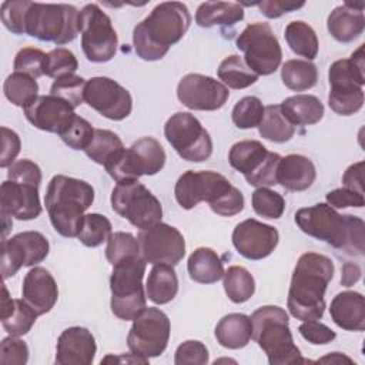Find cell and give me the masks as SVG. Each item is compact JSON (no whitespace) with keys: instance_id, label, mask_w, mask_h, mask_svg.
I'll return each mask as SVG.
<instances>
[{"instance_id":"obj_15","label":"cell","mask_w":365,"mask_h":365,"mask_svg":"<svg viewBox=\"0 0 365 365\" xmlns=\"http://www.w3.org/2000/svg\"><path fill=\"white\" fill-rule=\"evenodd\" d=\"M232 187L234 185L220 173L188 170L177 180L174 195L181 208L191 210L201 201H207L212 205Z\"/></svg>"},{"instance_id":"obj_6","label":"cell","mask_w":365,"mask_h":365,"mask_svg":"<svg viewBox=\"0 0 365 365\" xmlns=\"http://www.w3.org/2000/svg\"><path fill=\"white\" fill-rule=\"evenodd\" d=\"M145 259L141 254L128 255L113 265L110 275L113 314L123 321H133L147 308L143 277L145 272Z\"/></svg>"},{"instance_id":"obj_49","label":"cell","mask_w":365,"mask_h":365,"mask_svg":"<svg viewBox=\"0 0 365 365\" xmlns=\"http://www.w3.org/2000/svg\"><path fill=\"white\" fill-rule=\"evenodd\" d=\"M94 135L93 125L83 117L76 115L67 128L60 134V138L73 150H86Z\"/></svg>"},{"instance_id":"obj_1","label":"cell","mask_w":365,"mask_h":365,"mask_svg":"<svg viewBox=\"0 0 365 365\" xmlns=\"http://www.w3.org/2000/svg\"><path fill=\"white\" fill-rule=\"evenodd\" d=\"M334 269L332 259L322 254L305 252L298 258L287 298V308L294 318L304 322L324 315V295Z\"/></svg>"},{"instance_id":"obj_45","label":"cell","mask_w":365,"mask_h":365,"mask_svg":"<svg viewBox=\"0 0 365 365\" xmlns=\"http://www.w3.org/2000/svg\"><path fill=\"white\" fill-rule=\"evenodd\" d=\"M86 80L77 74H68L60 78H56L51 84L50 94L66 100L74 108L84 101V87Z\"/></svg>"},{"instance_id":"obj_42","label":"cell","mask_w":365,"mask_h":365,"mask_svg":"<svg viewBox=\"0 0 365 365\" xmlns=\"http://www.w3.org/2000/svg\"><path fill=\"white\" fill-rule=\"evenodd\" d=\"M111 228V222L106 215L97 212L86 214L77 238L83 245L88 248H96L110 238Z\"/></svg>"},{"instance_id":"obj_14","label":"cell","mask_w":365,"mask_h":365,"mask_svg":"<svg viewBox=\"0 0 365 365\" xmlns=\"http://www.w3.org/2000/svg\"><path fill=\"white\" fill-rule=\"evenodd\" d=\"M171 324L165 312L160 308L148 307L137 318L127 335L128 349L147 359L160 356L170 341Z\"/></svg>"},{"instance_id":"obj_59","label":"cell","mask_w":365,"mask_h":365,"mask_svg":"<svg viewBox=\"0 0 365 365\" xmlns=\"http://www.w3.org/2000/svg\"><path fill=\"white\" fill-rule=\"evenodd\" d=\"M362 171H364V161H358L352 165H349L344 175H342V184L345 188L354 190L359 194H364L362 188Z\"/></svg>"},{"instance_id":"obj_31","label":"cell","mask_w":365,"mask_h":365,"mask_svg":"<svg viewBox=\"0 0 365 365\" xmlns=\"http://www.w3.org/2000/svg\"><path fill=\"white\" fill-rule=\"evenodd\" d=\"M244 19V9L232 1H204L195 11V23L200 27H232Z\"/></svg>"},{"instance_id":"obj_28","label":"cell","mask_w":365,"mask_h":365,"mask_svg":"<svg viewBox=\"0 0 365 365\" xmlns=\"http://www.w3.org/2000/svg\"><path fill=\"white\" fill-rule=\"evenodd\" d=\"M328 104L339 115H352L364 106V90L354 80L344 77H328Z\"/></svg>"},{"instance_id":"obj_13","label":"cell","mask_w":365,"mask_h":365,"mask_svg":"<svg viewBox=\"0 0 365 365\" xmlns=\"http://www.w3.org/2000/svg\"><path fill=\"white\" fill-rule=\"evenodd\" d=\"M164 135L182 160L202 163L212 154V140L208 131L191 113L173 114L164 125Z\"/></svg>"},{"instance_id":"obj_61","label":"cell","mask_w":365,"mask_h":365,"mask_svg":"<svg viewBox=\"0 0 365 365\" xmlns=\"http://www.w3.org/2000/svg\"><path fill=\"white\" fill-rule=\"evenodd\" d=\"M130 362V364H148V359L144 358V356H140V355H135V354H128V356L125 355H120V356H113V355H108L106 356L104 359H101V364L104 362Z\"/></svg>"},{"instance_id":"obj_5","label":"cell","mask_w":365,"mask_h":365,"mask_svg":"<svg viewBox=\"0 0 365 365\" xmlns=\"http://www.w3.org/2000/svg\"><path fill=\"white\" fill-rule=\"evenodd\" d=\"M252 339L267 354L269 365L307 362L294 344L288 314L278 305H264L251 314Z\"/></svg>"},{"instance_id":"obj_10","label":"cell","mask_w":365,"mask_h":365,"mask_svg":"<svg viewBox=\"0 0 365 365\" xmlns=\"http://www.w3.org/2000/svg\"><path fill=\"white\" fill-rule=\"evenodd\" d=\"M281 160L278 153L268 151L257 140L235 143L228 153L230 165L241 173L252 187H271L277 184V167Z\"/></svg>"},{"instance_id":"obj_58","label":"cell","mask_w":365,"mask_h":365,"mask_svg":"<svg viewBox=\"0 0 365 365\" xmlns=\"http://www.w3.org/2000/svg\"><path fill=\"white\" fill-rule=\"evenodd\" d=\"M304 4H305L304 1L295 3V1H284V0H264L257 3L259 11L268 19H278L285 13H291L304 7Z\"/></svg>"},{"instance_id":"obj_56","label":"cell","mask_w":365,"mask_h":365,"mask_svg":"<svg viewBox=\"0 0 365 365\" xmlns=\"http://www.w3.org/2000/svg\"><path fill=\"white\" fill-rule=\"evenodd\" d=\"M21 148L20 137L16 131L1 127V157H0V167L9 168L19 155Z\"/></svg>"},{"instance_id":"obj_48","label":"cell","mask_w":365,"mask_h":365,"mask_svg":"<svg viewBox=\"0 0 365 365\" xmlns=\"http://www.w3.org/2000/svg\"><path fill=\"white\" fill-rule=\"evenodd\" d=\"M133 254H140L138 240L133 234L117 231L110 235L106 247V258L111 265Z\"/></svg>"},{"instance_id":"obj_37","label":"cell","mask_w":365,"mask_h":365,"mask_svg":"<svg viewBox=\"0 0 365 365\" xmlns=\"http://www.w3.org/2000/svg\"><path fill=\"white\" fill-rule=\"evenodd\" d=\"M124 148L125 147L123 141L115 133L110 130L94 128L93 140L90 145L84 150V153L90 160L106 167L114 158H117L124 151Z\"/></svg>"},{"instance_id":"obj_41","label":"cell","mask_w":365,"mask_h":365,"mask_svg":"<svg viewBox=\"0 0 365 365\" xmlns=\"http://www.w3.org/2000/svg\"><path fill=\"white\" fill-rule=\"evenodd\" d=\"M37 317L38 314L21 298L14 299L11 309L6 315H1L0 319L4 331L9 335L23 336L33 328Z\"/></svg>"},{"instance_id":"obj_29","label":"cell","mask_w":365,"mask_h":365,"mask_svg":"<svg viewBox=\"0 0 365 365\" xmlns=\"http://www.w3.org/2000/svg\"><path fill=\"white\" fill-rule=\"evenodd\" d=\"M215 338L221 346L228 349L247 346L252 338L251 318L238 312L224 315L215 327Z\"/></svg>"},{"instance_id":"obj_33","label":"cell","mask_w":365,"mask_h":365,"mask_svg":"<svg viewBox=\"0 0 365 365\" xmlns=\"http://www.w3.org/2000/svg\"><path fill=\"white\" fill-rule=\"evenodd\" d=\"M145 292L151 302L164 305L173 301L178 292V278L168 264H155L147 278Z\"/></svg>"},{"instance_id":"obj_30","label":"cell","mask_w":365,"mask_h":365,"mask_svg":"<svg viewBox=\"0 0 365 365\" xmlns=\"http://www.w3.org/2000/svg\"><path fill=\"white\" fill-rule=\"evenodd\" d=\"M279 108L292 125H312L324 117V104L311 94H295L285 98Z\"/></svg>"},{"instance_id":"obj_12","label":"cell","mask_w":365,"mask_h":365,"mask_svg":"<svg viewBox=\"0 0 365 365\" xmlns=\"http://www.w3.org/2000/svg\"><path fill=\"white\" fill-rule=\"evenodd\" d=\"M78 30L81 34V48L88 61L106 63L115 56L118 37L111 19L98 4L90 3L80 10Z\"/></svg>"},{"instance_id":"obj_17","label":"cell","mask_w":365,"mask_h":365,"mask_svg":"<svg viewBox=\"0 0 365 365\" xmlns=\"http://www.w3.org/2000/svg\"><path fill=\"white\" fill-rule=\"evenodd\" d=\"M50 244L38 231H23L1 241V275L7 279L21 267H34L48 255Z\"/></svg>"},{"instance_id":"obj_44","label":"cell","mask_w":365,"mask_h":365,"mask_svg":"<svg viewBox=\"0 0 365 365\" xmlns=\"http://www.w3.org/2000/svg\"><path fill=\"white\" fill-rule=\"evenodd\" d=\"M251 204L254 211L262 218L277 220L285 211L284 197L279 192L269 190L268 187L257 188L251 195Z\"/></svg>"},{"instance_id":"obj_62","label":"cell","mask_w":365,"mask_h":365,"mask_svg":"<svg viewBox=\"0 0 365 365\" xmlns=\"http://www.w3.org/2000/svg\"><path fill=\"white\" fill-rule=\"evenodd\" d=\"M319 362H331V364H341V362H348V364H352V359L342 355L341 352H332L324 358L319 359Z\"/></svg>"},{"instance_id":"obj_21","label":"cell","mask_w":365,"mask_h":365,"mask_svg":"<svg viewBox=\"0 0 365 365\" xmlns=\"http://www.w3.org/2000/svg\"><path fill=\"white\" fill-rule=\"evenodd\" d=\"M23 111L31 125L58 135L77 115L70 103L53 94L37 96L23 108Z\"/></svg>"},{"instance_id":"obj_4","label":"cell","mask_w":365,"mask_h":365,"mask_svg":"<svg viewBox=\"0 0 365 365\" xmlns=\"http://www.w3.org/2000/svg\"><path fill=\"white\" fill-rule=\"evenodd\" d=\"M94 201V188L84 180L54 175L46 190L44 205L53 228L66 238L77 237L84 211Z\"/></svg>"},{"instance_id":"obj_52","label":"cell","mask_w":365,"mask_h":365,"mask_svg":"<svg viewBox=\"0 0 365 365\" xmlns=\"http://www.w3.org/2000/svg\"><path fill=\"white\" fill-rule=\"evenodd\" d=\"M175 365H205L208 364L207 346L194 339H188L178 345L174 355Z\"/></svg>"},{"instance_id":"obj_11","label":"cell","mask_w":365,"mask_h":365,"mask_svg":"<svg viewBox=\"0 0 365 365\" xmlns=\"http://www.w3.org/2000/svg\"><path fill=\"white\" fill-rule=\"evenodd\" d=\"M235 44L244 53L245 64L257 76H269L281 64L282 50L279 41L265 21L248 24L237 37Z\"/></svg>"},{"instance_id":"obj_57","label":"cell","mask_w":365,"mask_h":365,"mask_svg":"<svg viewBox=\"0 0 365 365\" xmlns=\"http://www.w3.org/2000/svg\"><path fill=\"white\" fill-rule=\"evenodd\" d=\"M327 204L331 205L332 208H346V207H355V208H361L365 204L364 200V194H359L354 190L349 188H335L332 191H329L325 195Z\"/></svg>"},{"instance_id":"obj_8","label":"cell","mask_w":365,"mask_h":365,"mask_svg":"<svg viewBox=\"0 0 365 365\" xmlns=\"http://www.w3.org/2000/svg\"><path fill=\"white\" fill-rule=\"evenodd\" d=\"M111 208L138 230L161 221L163 207L158 198L137 180L121 181L111 191Z\"/></svg>"},{"instance_id":"obj_54","label":"cell","mask_w":365,"mask_h":365,"mask_svg":"<svg viewBox=\"0 0 365 365\" xmlns=\"http://www.w3.org/2000/svg\"><path fill=\"white\" fill-rule=\"evenodd\" d=\"M301 336L314 344V345H325L329 344L331 341L335 339L336 334L335 331H332L329 327H327L325 324L319 322L318 319H312V321H304L299 328H298Z\"/></svg>"},{"instance_id":"obj_26","label":"cell","mask_w":365,"mask_h":365,"mask_svg":"<svg viewBox=\"0 0 365 365\" xmlns=\"http://www.w3.org/2000/svg\"><path fill=\"white\" fill-rule=\"evenodd\" d=\"M317 178L314 163L301 154L281 157L277 167V184L288 191H305Z\"/></svg>"},{"instance_id":"obj_34","label":"cell","mask_w":365,"mask_h":365,"mask_svg":"<svg viewBox=\"0 0 365 365\" xmlns=\"http://www.w3.org/2000/svg\"><path fill=\"white\" fill-rule=\"evenodd\" d=\"M284 37L289 48L308 61L314 60L319 50V43L315 30L302 20H295L287 24Z\"/></svg>"},{"instance_id":"obj_19","label":"cell","mask_w":365,"mask_h":365,"mask_svg":"<svg viewBox=\"0 0 365 365\" xmlns=\"http://www.w3.org/2000/svg\"><path fill=\"white\" fill-rule=\"evenodd\" d=\"M177 97L190 110L214 111L227 103L230 91L221 81L210 76L190 73L180 80Z\"/></svg>"},{"instance_id":"obj_24","label":"cell","mask_w":365,"mask_h":365,"mask_svg":"<svg viewBox=\"0 0 365 365\" xmlns=\"http://www.w3.org/2000/svg\"><path fill=\"white\" fill-rule=\"evenodd\" d=\"M21 297L38 315L50 312L58 298L54 277L43 267H33L24 275Z\"/></svg>"},{"instance_id":"obj_16","label":"cell","mask_w":365,"mask_h":365,"mask_svg":"<svg viewBox=\"0 0 365 365\" xmlns=\"http://www.w3.org/2000/svg\"><path fill=\"white\" fill-rule=\"evenodd\" d=\"M140 254L148 264L177 265L185 255V240L173 225L157 222L138 232Z\"/></svg>"},{"instance_id":"obj_60","label":"cell","mask_w":365,"mask_h":365,"mask_svg":"<svg viewBox=\"0 0 365 365\" xmlns=\"http://www.w3.org/2000/svg\"><path fill=\"white\" fill-rule=\"evenodd\" d=\"M361 278V268L358 264L354 262H345L342 267V274H341V284L344 287H351L354 285L358 279Z\"/></svg>"},{"instance_id":"obj_38","label":"cell","mask_w":365,"mask_h":365,"mask_svg":"<svg viewBox=\"0 0 365 365\" xmlns=\"http://www.w3.org/2000/svg\"><path fill=\"white\" fill-rule=\"evenodd\" d=\"M217 74L225 87L234 90L247 88L258 80V76L245 64L244 58L237 54L225 57L220 63Z\"/></svg>"},{"instance_id":"obj_46","label":"cell","mask_w":365,"mask_h":365,"mask_svg":"<svg viewBox=\"0 0 365 365\" xmlns=\"http://www.w3.org/2000/svg\"><path fill=\"white\" fill-rule=\"evenodd\" d=\"M46 57L47 54L40 48L23 47L14 57V71L38 78L46 74Z\"/></svg>"},{"instance_id":"obj_39","label":"cell","mask_w":365,"mask_h":365,"mask_svg":"<svg viewBox=\"0 0 365 365\" xmlns=\"http://www.w3.org/2000/svg\"><path fill=\"white\" fill-rule=\"evenodd\" d=\"M224 291L230 301L242 304L248 301L255 292V279L251 272L241 265H231L224 272Z\"/></svg>"},{"instance_id":"obj_51","label":"cell","mask_w":365,"mask_h":365,"mask_svg":"<svg viewBox=\"0 0 365 365\" xmlns=\"http://www.w3.org/2000/svg\"><path fill=\"white\" fill-rule=\"evenodd\" d=\"M29 361V346L19 336H6L0 344L1 365H24Z\"/></svg>"},{"instance_id":"obj_23","label":"cell","mask_w":365,"mask_h":365,"mask_svg":"<svg viewBox=\"0 0 365 365\" xmlns=\"http://www.w3.org/2000/svg\"><path fill=\"white\" fill-rule=\"evenodd\" d=\"M97 351L91 331L84 327H70L64 329L56 346V364L58 365H90Z\"/></svg>"},{"instance_id":"obj_55","label":"cell","mask_w":365,"mask_h":365,"mask_svg":"<svg viewBox=\"0 0 365 365\" xmlns=\"http://www.w3.org/2000/svg\"><path fill=\"white\" fill-rule=\"evenodd\" d=\"M211 210L221 217H232L242 211L244 195L237 187H232L227 194H224L217 202L210 205Z\"/></svg>"},{"instance_id":"obj_18","label":"cell","mask_w":365,"mask_h":365,"mask_svg":"<svg viewBox=\"0 0 365 365\" xmlns=\"http://www.w3.org/2000/svg\"><path fill=\"white\" fill-rule=\"evenodd\" d=\"M84 101L98 114L108 120L121 121L133 108V98L127 88L110 77L98 76L87 80Z\"/></svg>"},{"instance_id":"obj_3","label":"cell","mask_w":365,"mask_h":365,"mask_svg":"<svg viewBox=\"0 0 365 365\" xmlns=\"http://www.w3.org/2000/svg\"><path fill=\"white\" fill-rule=\"evenodd\" d=\"M295 222L302 232L348 255H364L365 224L351 214H339L325 202L299 208L295 212Z\"/></svg>"},{"instance_id":"obj_22","label":"cell","mask_w":365,"mask_h":365,"mask_svg":"<svg viewBox=\"0 0 365 365\" xmlns=\"http://www.w3.org/2000/svg\"><path fill=\"white\" fill-rule=\"evenodd\" d=\"M1 214L21 221L34 220L41 214L38 187L6 180L0 187Z\"/></svg>"},{"instance_id":"obj_53","label":"cell","mask_w":365,"mask_h":365,"mask_svg":"<svg viewBox=\"0 0 365 365\" xmlns=\"http://www.w3.org/2000/svg\"><path fill=\"white\" fill-rule=\"evenodd\" d=\"M7 180L17 181V182H27V184L40 187L41 170L31 160H27V158L17 160L7 168Z\"/></svg>"},{"instance_id":"obj_40","label":"cell","mask_w":365,"mask_h":365,"mask_svg":"<svg viewBox=\"0 0 365 365\" xmlns=\"http://www.w3.org/2000/svg\"><path fill=\"white\" fill-rule=\"evenodd\" d=\"M3 93L11 104L24 108L33 98L38 96V84L36 78L14 71L4 80Z\"/></svg>"},{"instance_id":"obj_7","label":"cell","mask_w":365,"mask_h":365,"mask_svg":"<svg viewBox=\"0 0 365 365\" xmlns=\"http://www.w3.org/2000/svg\"><path fill=\"white\" fill-rule=\"evenodd\" d=\"M80 11L64 3H30L26 14V34L40 40L51 41L57 46L73 41L78 30Z\"/></svg>"},{"instance_id":"obj_36","label":"cell","mask_w":365,"mask_h":365,"mask_svg":"<svg viewBox=\"0 0 365 365\" xmlns=\"http://www.w3.org/2000/svg\"><path fill=\"white\" fill-rule=\"evenodd\" d=\"M258 133L268 141L287 143L294 137L295 125H292L282 114L279 104H271L264 108V115L258 125Z\"/></svg>"},{"instance_id":"obj_9","label":"cell","mask_w":365,"mask_h":365,"mask_svg":"<svg viewBox=\"0 0 365 365\" xmlns=\"http://www.w3.org/2000/svg\"><path fill=\"white\" fill-rule=\"evenodd\" d=\"M165 158V151L155 138L141 137L104 168L115 182H121L157 174L163 170Z\"/></svg>"},{"instance_id":"obj_25","label":"cell","mask_w":365,"mask_h":365,"mask_svg":"<svg viewBox=\"0 0 365 365\" xmlns=\"http://www.w3.org/2000/svg\"><path fill=\"white\" fill-rule=\"evenodd\" d=\"M364 3H344L335 7L327 20L329 34L339 43H351L356 40L365 27L362 13Z\"/></svg>"},{"instance_id":"obj_2","label":"cell","mask_w":365,"mask_h":365,"mask_svg":"<svg viewBox=\"0 0 365 365\" xmlns=\"http://www.w3.org/2000/svg\"><path fill=\"white\" fill-rule=\"evenodd\" d=\"M191 24L188 7L180 1H163L133 30L137 56L145 61L161 60L178 43Z\"/></svg>"},{"instance_id":"obj_47","label":"cell","mask_w":365,"mask_h":365,"mask_svg":"<svg viewBox=\"0 0 365 365\" xmlns=\"http://www.w3.org/2000/svg\"><path fill=\"white\" fill-rule=\"evenodd\" d=\"M78 68V61L73 51L64 47H57L47 53L46 57V76L51 78H60L68 74H74Z\"/></svg>"},{"instance_id":"obj_50","label":"cell","mask_w":365,"mask_h":365,"mask_svg":"<svg viewBox=\"0 0 365 365\" xmlns=\"http://www.w3.org/2000/svg\"><path fill=\"white\" fill-rule=\"evenodd\" d=\"M31 1L27 0H7L1 3L0 16L4 27L14 34H26L24 23L26 14Z\"/></svg>"},{"instance_id":"obj_32","label":"cell","mask_w":365,"mask_h":365,"mask_svg":"<svg viewBox=\"0 0 365 365\" xmlns=\"http://www.w3.org/2000/svg\"><path fill=\"white\" fill-rule=\"evenodd\" d=\"M190 278L198 284H214L224 277V265L218 254L208 247L191 252L187 262Z\"/></svg>"},{"instance_id":"obj_35","label":"cell","mask_w":365,"mask_h":365,"mask_svg":"<svg viewBox=\"0 0 365 365\" xmlns=\"http://www.w3.org/2000/svg\"><path fill=\"white\" fill-rule=\"evenodd\" d=\"M281 80L292 91H305L318 81L317 66L308 60L292 58L282 64Z\"/></svg>"},{"instance_id":"obj_43","label":"cell","mask_w":365,"mask_h":365,"mask_svg":"<svg viewBox=\"0 0 365 365\" xmlns=\"http://www.w3.org/2000/svg\"><path fill=\"white\" fill-rule=\"evenodd\" d=\"M262 101L255 96H247L240 98L231 113L232 123L241 130L258 127L264 115Z\"/></svg>"},{"instance_id":"obj_20","label":"cell","mask_w":365,"mask_h":365,"mask_svg":"<svg viewBox=\"0 0 365 365\" xmlns=\"http://www.w3.org/2000/svg\"><path fill=\"white\" fill-rule=\"evenodd\" d=\"M278 241L279 234L277 228L254 218L241 221L232 231V245L240 255L252 261L271 255Z\"/></svg>"},{"instance_id":"obj_27","label":"cell","mask_w":365,"mask_h":365,"mask_svg":"<svg viewBox=\"0 0 365 365\" xmlns=\"http://www.w3.org/2000/svg\"><path fill=\"white\" fill-rule=\"evenodd\" d=\"M332 321L345 331H364L365 299L356 291H342L334 297L329 305Z\"/></svg>"}]
</instances>
